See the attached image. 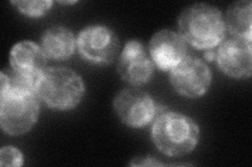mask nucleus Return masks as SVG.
Here are the masks:
<instances>
[{"instance_id": "f257e3e1", "label": "nucleus", "mask_w": 252, "mask_h": 167, "mask_svg": "<svg viewBox=\"0 0 252 167\" xmlns=\"http://www.w3.org/2000/svg\"><path fill=\"white\" fill-rule=\"evenodd\" d=\"M0 90V124L12 136L28 133L38 120L39 103L34 90L15 86L3 72Z\"/></svg>"}, {"instance_id": "f03ea898", "label": "nucleus", "mask_w": 252, "mask_h": 167, "mask_svg": "<svg viewBox=\"0 0 252 167\" xmlns=\"http://www.w3.org/2000/svg\"><path fill=\"white\" fill-rule=\"evenodd\" d=\"M180 36L198 49H211L225 38L224 18L217 7L194 3L183 11L179 18Z\"/></svg>"}, {"instance_id": "7ed1b4c3", "label": "nucleus", "mask_w": 252, "mask_h": 167, "mask_svg": "<svg viewBox=\"0 0 252 167\" xmlns=\"http://www.w3.org/2000/svg\"><path fill=\"white\" fill-rule=\"evenodd\" d=\"M152 138L156 147L168 157L190 154L200 139V129L190 117L177 112L158 116L153 125Z\"/></svg>"}, {"instance_id": "20e7f679", "label": "nucleus", "mask_w": 252, "mask_h": 167, "mask_svg": "<svg viewBox=\"0 0 252 167\" xmlns=\"http://www.w3.org/2000/svg\"><path fill=\"white\" fill-rule=\"evenodd\" d=\"M84 92L85 86L80 75L65 67L45 69L36 86L37 96L47 107L59 111L77 107Z\"/></svg>"}, {"instance_id": "39448f33", "label": "nucleus", "mask_w": 252, "mask_h": 167, "mask_svg": "<svg viewBox=\"0 0 252 167\" xmlns=\"http://www.w3.org/2000/svg\"><path fill=\"white\" fill-rule=\"evenodd\" d=\"M77 46L82 58L94 64H109L119 50V39L104 25H91L79 34Z\"/></svg>"}, {"instance_id": "423d86ee", "label": "nucleus", "mask_w": 252, "mask_h": 167, "mask_svg": "<svg viewBox=\"0 0 252 167\" xmlns=\"http://www.w3.org/2000/svg\"><path fill=\"white\" fill-rule=\"evenodd\" d=\"M211 71L199 59L187 57L170 70V83L179 94L185 97H201L211 85Z\"/></svg>"}, {"instance_id": "0eeeda50", "label": "nucleus", "mask_w": 252, "mask_h": 167, "mask_svg": "<svg viewBox=\"0 0 252 167\" xmlns=\"http://www.w3.org/2000/svg\"><path fill=\"white\" fill-rule=\"evenodd\" d=\"M114 109L121 121L130 128H143L156 116L154 99L138 89H124L114 100Z\"/></svg>"}, {"instance_id": "6e6552de", "label": "nucleus", "mask_w": 252, "mask_h": 167, "mask_svg": "<svg viewBox=\"0 0 252 167\" xmlns=\"http://www.w3.org/2000/svg\"><path fill=\"white\" fill-rule=\"evenodd\" d=\"M219 68L233 78L250 77L252 73V44L241 38H231L222 42L216 52Z\"/></svg>"}, {"instance_id": "1a4fd4ad", "label": "nucleus", "mask_w": 252, "mask_h": 167, "mask_svg": "<svg viewBox=\"0 0 252 167\" xmlns=\"http://www.w3.org/2000/svg\"><path fill=\"white\" fill-rule=\"evenodd\" d=\"M118 72L123 81L132 86H142L151 81L155 64L139 41L126 43L118 60Z\"/></svg>"}, {"instance_id": "9d476101", "label": "nucleus", "mask_w": 252, "mask_h": 167, "mask_svg": "<svg viewBox=\"0 0 252 167\" xmlns=\"http://www.w3.org/2000/svg\"><path fill=\"white\" fill-rule=\"evenodd\" d=\"M149 51L154 64L163 71H170L187 57L183 38L172 30L163 29L152 38Z\"/></svg>"}, {"instance_id": "9b49d317", "label": "nucleus", "mask_w": 252, "mask_h": 167, "mask_svg": "<svg viewBox=\"0 0 252 167\" xmlns=\"http://www.w3.org/2000/svg\"><path fill=\"white\" fill-rule=\"evenodd\" d=\"M10 64L13 73L36 84L46 65V54L40 46L32 41L16 44L10 53Z\"/></svg>"}, {"instance_id": "f8f14e48", "label": "nucleus", "mask_w": 252, "mask_h": 167, "mask_svg": "<svg viewBox=\"0 0 252 167\" xmlns=\"http://www.w3.org/2000/svg\"><path fill=\"white\" fill-rule=\"evenodd\" d=\"M44 53L55 60H67L75 51L76 40L72 31L63 26H54L44 31L41 38Z\"/></svg>"}, {"instance_id": "ddd939ff", "label": "nucleus", "mask_w": 252, "mask_h": 167, "mask_svg": "<svg viewBox=\"0 0 252 167\" xmlns=\"http://www.w3.org/2000/svg\"><path fill=\"white\" fill-rule=\"evenodd\" d=\"M251 7L250 0L232 3L226 12L225 26L236 37L251 41Z\"/></svg>"}, {"instance_id": "4468645a", "label": "nucleus", "mask_w": 252, "mask_h": 167, "mask_svg": "<svg viewBox=\"0 0 252 167\" xmlns=\"http://www.w3.org/2000/svg\"><path fill=\"white\" fill-rule=\"evenodd\" d=\"M12 4H14L17 7L18 11L21 12L23 15L29 16V17H40V16L45 15L47 11L51 10L53 5V1H12Z\"/></svg>"}, {"instance_id": "2eb2a0df", "label": "nucleus", "mask_w": 252, "mask_h": 167, "mask_svg": "<svg viewBox=\"0 0 252 167\" xmlns=\"http://www.w3.org/2000/svg\"><path fill=\"white\" fill-rule=\"evenodd\" d=\"M23 156L20 150L13 146H5L0 150V165L1 166H21Z\"/></svg>"}, {"instance_id": "dca6fc26", "label": "nucleus", "mask_w": 252, "mask_h": 167, "mask_svg": "<svg viewBox=\"0 0 252 167\" xmlns=\"http://www.w3.org/2000/svg\"><path fill=\"white\" fill-rule=\"evenodd\" d=\"M205 59H206L207 61H214L216 59V51H212V50H207L206 52H205Z\"/></svg>"}]
</instances>
